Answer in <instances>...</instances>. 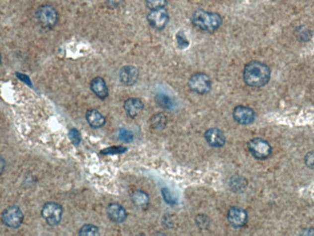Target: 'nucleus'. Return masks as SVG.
Wrapping results in <instances>:
<instances>
[{"instance_id":"nucleus-15","label":"nucleus","mask_w":314,"mask_h":236,"mask_svg":"<svg viewBox=\"0 0 314 236\" xmlns=\"http://www.w3.org/2000/svg\"><path fill=\"white\" fill-rule=\"evenodd\" d=\"M90 88L92 92L101 100H105V98L108 96L107 85L105 83V79L101 77H97L91 80Z\"/></svg>"},{"instance_id":"nucleus-3","label":"nucleus","mask_w":314,"mask_h":236,"mask_svg":"<svg viewBox=\"0 0 314 236\" xmlns=\"http://www.w3.org/2000/svg\"><path fill=\"white\" fill-rule=\"evenodd\" d=\"M36 18L41 26L53 28L58 21V13L51 5H42L36 11Z\"/></svg>"},{"instance_id":"nucleus-14","label":"nucleus","mask_w":314,"mask_h":236,"mask_svg":"<svg viewBox=\"0 0 314 236\" xmlns=\"http://www.w3.org/2000/svg\"><path fill=\"white\" fill-rule=\"evenodd\" d=\"M106 213L109 219L114 223H123L127 219V212L122 205L111 203L106 208Z\"/></svg>"},{"instance_id":"nucleus-22","label":"nucleus","mask_w":314,"mask_h":236,"mask_svg":"<svg viewBox=\"0 0 314 236\" xmlns=\"http://www.w3.org/2000/svg\"><path fill=\"white\" fill-rule=\"evenodd\" d=\"M147 7L150 10H157L164 8L167 4V0H145Z\"/></svg>"},{"instance_id":"nucleus-25","label":"nucleus","mask_w":314,"mask_h":236,"mask_svg":"<svg viewBox=\"0 0 314 236\" xmlns=\"http://www.w3.org/2000/svg\"><path fill=\"white\" fill-rule=\"evenodd\" d=\"M176 41H177V44H178L179 48H181V49L187 48V47L189 46V41L187 40L185 34H184L182 31H180V32L176 35Z\"/></svg>"},{"instance_id":"nucleus-6","label":"nucleus","mask_w":314,"mask_h":236,"mask_svg":"<svg viewBox=\"0 0 314 236\" xmlns=\"http://www.w3.org/2000/svg\"><path fill=\"white\" fill-rule=\"evenodd\" d=\"M247 149L257 159H266L272 153L270 144L263 139H252L247 144Z\"/></svg>"},{"instance_id":"nucleus-13","label":"nucleus","mask_w":314,"mask_h":236,"mask_svg":"<svg viewBox=\"0 0 314 236\" xmlns=\"http://www.w3.org/2000/svg\"><path fill=\"white\" fill-rule=\"evenodd\" d=\"M144 109V105L142 101L138 98H130L127 99L124 103V109L128 116L131 118L137 117Z\"/></svg>"},{"instance_id":"nucleus-31","label":"nucleus","mask_w":314,"mask_h":236,"mask_svg":"<svg viewBox=\"0 0 314 236\" xmlns=\"http://www.w3.org/2000/svg\"><path fill=\"white\" fill-rule=\"evenodd\" d=\"M3 169H4V160L1 159V172L3 171Z\"/></svg>"},{"instance_id":"nucleus-8","label":"nucleus","mask_w":314,"mask_h":236,"mask_svg":"<svg viewBox=\"0 0 314 236\" xmlns=\"http://www.w3.org/2000/svg\"><path fill=\"white\" fill-rule=\"evenodd\" d=\"M147 19L152 27L157 30H161L168 23L169 16L167 11L164 8H161L157 10H151V12L147 16Z\"/></svg>"},{"instance_id":"nucleus-7","label":"nucleus","mask_w":314,"mask_h":236,"mask_svg":"<svg viewBox=\"0 0 314 236\" xmlns=\"http://www.w3.org/2000/svg\"><path fill=\"white\" fill-rule=\"evenodd\" d=\"M2 221L8 228L18 229L23 222V214L18 206H9L2 213Z\"/></svg>"},{"instance_id":"nucleus-12","label":"nucleus","mask_w":314,"mask_h":236,"mask_svg":"<svg viewBox=\"0 0 314 236\" xmlns=\"http://www.w3.org/2000/svg\"><path fill=\"white\" fill-rule=\"evenodd\" d=\"M205 140L212 147H222L226 144L224 133L218 128H211L205 133Z\"/></svg>"},{"instance_id":"nucleus-18","label":"nucleus","mask_w":314,"mask_h":236,"mask_svg":"<svg viewBox=\"0 0 314 236\" xmlns=\"http://www.w3.org/2000/svg\"><path fill=\"white\" fill-rule=\"evenodd\" d=\"M246 181L241 176H234L230 180V187L235 192H241L246 187Z\"/></svg>"},{"instance_id":"nucleus-4","label":"nucleus","mask_w":314,"mask_h":236,"mask_svg":"<svg viewBox=\"0 0 314 236\" xmlns=\"http://www.w3.org/2000/svg\"><path fill=\"white\" fill-rule=\"evenodd\" d=\"M188 85L191 90L197 94L203 95L210 92L212 87V82L208 75L204 73H196L192 75L190 78Z\"/></svg>"},{"instance_id":"nucleus-23","label":"nucleus","mask_w":314,"mask_h":236,"mask_svg":"<svg viewBox=\"0 0 314 236\" xmlns=\"http://www.w3.org/2000/svg\"><path fill=\"white\" fill-rule=\"evenodd\" d=\"M118 138L123 142H125V143H130V142H132L134 140V134L130 130H127L125 128H122L118 132Z\"/></svg>"},{"instance_id":"nucleus-5","label":"nucleus","mask_w":314,"mask_h":236,"mask_svg":"<svg viewBox=\"0 0 314 236\" xmlns=\"http://www.w3.org/2000/svg\"><path fill=\"white\" fill-rule=\"evenodd\" d=\"M63 214V208L56 202L50 201L45 203L42 209V216L50 226H56L60 223Z\"/></svg>"},{"instance_id":"nucleus-26","label":"nucleus","mask_w":314,"mask_h":236,"mask_svg":"<svg viewBox=\"0 0 314 236\" xmlns=\"http://www.w3.org/2000/svg\"><path fill=\"white\" fill-rule=\"evenodd\" d=\"M161 194H162V197H163V199H164L166 203L171 204V205H173V204L176 203L174 198L172 197V194L169 192V190H168V189L163 188V189L161 190Z\"/></svg>"},{"instance_id":"nucleus-19","label":"nucleus","mask_w":314,"mask_h":236,"mask_svg":"<svg viewBox=\"0 0 314 236\" xmlns=\"http://www.w3.org/2000/svg\"><path fill=\"white\" fill-rule=\"evenodd\" d=\"M79 236H99V229L94 225H84L80 231Z\"/></svg>"},{"instance_id":"nucleus-2","label":"nucleus","mask_w":314,"mask_h":236,"mask_svg":"<svg viewBox=\"0 0 314 236\" xmlns=\"http://www.w3.org/2000/svg\"><path fill=\"white\" fill-rule=\"evenodd\" d=\"M192 22L196 28L202 31L214 32L222 25L223 18L217 13L197 10L192 14Z\"/></svg>"},{"instance_id":"nucleus-29","label":"nucleus","mask_w":314,"mask_h":236,"mask_svg":"<svg viewBox=\"0 0 314 236\" xmlns=\"http://www.w3.org/2000/svg\"><path fill=\"white\" fill-rule=\"evenodd\" d=\"M196 221H197V224H198L199 227H202V226H205V227H206V226L208 225V219L206 218L205 216L199 215V216H197Z\"/></svg>"},{"instance_id":"nucleus-9","label":"nucleus","mask_w":314,"mask_h":236,"mask_svg":"<svg viewBox=\"0 0 314 236\" xmlns=\"http://www.w3.org/2000/svg\"><path fill=\"white\" fill-rule=\"evenodd\" d=\"M233 117L236 122L242 125H249L255 119V113L248 107L239 106L233 110Z\"/></svg>"},{"instance_id":"nucleus-20","label":"nucleus","mask_w":314,"mask_h":236,"mask_svg":"<svg viewBox=\"0 0 314 236\" xmlns=\"http://www.w3.org/2000/svg\"><path fill=\"white\" fill-rule=\"evenodd\" d=\"M156 100H157V104H158L160 107L164 108V109H169L173 107V104H172L171 99H170L168 96L164 95V94H158L157 96V98H156Z\"/></svg>"},{"instance_id":"nucleus-11","label":"nucleus","mask_w":314,"mask_h":236,"mask_svg":"<svg viewBox=\"0 0 314 236\" xmlns=\"http://www.w3.org/2000/svg\"><path fill=\"white\" fill-rule=\"evenodd\" d=\"M228 222L234 228H241L245 225L247 221V214L244 209L240 207H232L227 214Z\"/></svg>"},{"instance_id":"nucleus-16","label":"nucleus","mask_w":314,"mask_h":236,"mask_svg":"<svg viewBox=\"0 0 314 236\" xmlns=\"http://www.w3.org/2000/svg\"><path fill=\"white\" fill-rule=\"evenodd\" d=\"M86 120L92 128H101L105 125V118L104 115L97 109H89L86 111Z\"/></svg>"},{"instance_id":"nucleus-17","label":"nucleus","mask_w":314,"mask_h":236,"mask_svg":"<svg viewBox=\"0 0 314 236\" xmlns=\"http://www.w3.org/2000/svg\"><path fill=\"white\" fill-rule=\"evenodd\" d=\"M131 198H132L134 204L140 209H146L149 205V202H150L148 195L145 192L140 191V190L135 191L132 194Z\"/></svg>"},{"instance_id":"nucleus-30","label":"nucleus","mask_w":314,"mask_h":236,"mask_svg":"<svg viewBox=\"0 0 314 236\" xmlns=\"http://www.w3.org/2000/svg\"><path fill=\"white\" fill-rule=\"evenodd\" d=\"M105 1L110 7H116L122 2V0H105Z\"/></svg>"},{"instance_id":"nucleus-10","label":"nucleus","mask_w":314,"mask_h":236,"mask_svg":"<svg viewBox=\"0 0 314 236\" xmlns=\"http://www.w3.org/2000/svg\"><path fill=\"white\" fill-rule=\"evenodd\" d=\"M119 79L124 85L132 86L139 79V71L135 66L126 65L120 69Z\"/></svg>"},{"instance_id":"nucleus-28","label":"nucleus","mask_w":314,"mask_h":236,"mask_svg":"<svg viewBox=\"0 0 314 236\" xmlns=\"http://www.w3.org/2000/svg\"><path fill=\"white\" fill-rule=\"evenodd\" d=\"M164 122H165V119L162 114H157L153 117V125L155 127H159L160 124H164Z\"/></svg>"},{"instance_id":"nucleus-24","label":"nucleus","mask_w":314,"mask_h":236,"mask_svg":"<svg viewBox=\"0 0 314 236\" xmlns=\"http://www.w3.org/2000/svg\"><path fill=\"white\" fill-rule=\"evenodd\" d=\"M68 136H69V139L74 146H78L79 145V143L81 141V137H80L79 132L77 129H71Z\"/></svg>"},{"instance_id":"nucleus-21","label":"nucleus","mask_w":314,"mask_h":236,"mask_svg":"<svg viewBox=\"0 0 314 236\" xmlns=\"http://www.w3.org/2000/svg\"><path fill=\"white\" fill-rule=\"evenodd\" d=\"M127 151L126 147L123 146H111L107 147L104 150L101 151V154L103 155H117V154H122Z\"/></svg>"},{"instance_id":"nucleus-1","label":"nucleus","mask_w":314,"mask_h":236,"mask_svg":"<svg viewBox=\"0 0 314 236\" xmlns=\"http://www.w3.org/2000/svg\"><path fill=\"white\" fill-rule=\"evenodd\" d=\"M270 78V68L260 61H251L244 67V82L250 87H262L266 85Z\"/></svg>"},{"instance_id":"nucleus-27","label":"nucleus","mask_w":314,"mask_h":236,"mask_svg":"<svg viewBox=\"0 0 314 236\" xmlns=\"http://www.w3.org/2000/svg\"><path fill=\"white\" fill-rule=\"evenodd\" d=\"M305 163L308 167L314 169V151H311L306 155Z\"/></svg>"}]
</instances>
